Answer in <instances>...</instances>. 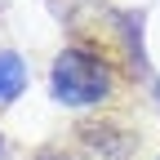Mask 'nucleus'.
Returning <instances> with one entry per match:
<instances>
[{"label":"nucleus","instance_id":"nucleus-1","mask_svg":"<svg viewBox=\"0 0 160 160\" xmlns=\"http://www.w3.org/2000/svg\"><path fill=\"white\" fill-rule=\"evenodd\" d=\"M53 93L67 107H89L98 98H107V67L98 58L80 53V49L58 53V62H53Z\"/></svg>","mask_w":160,"mask_h":160},{"label":"nucleus","instance_id":"nucleus-2","mask_svg":"<svg viewBox=\"0 0 160 160\" xmlns=\"http://www.w3.org/2000/svg\"><path fill=\"white\" fill-rule=\"evenodd\" d=\"M22 80H27L22 62H18L13 53H0V98H13L18 89H22Z\"/></svg>","mask_w":160,"mask_h":160},{"label":"nucleus","instance_id":"nucleus-3","mask_svg":"<svg viewBox=\"0 0 160 160\" xmlns=\"http://www.w3.org/2000/svg\"><path fill=\"white\" fill-rule=\"evenodd\" d=\"M40 160H62V156H40Z\"/></svg>","mask_w":160,"mask_h":160}]
</instances>
